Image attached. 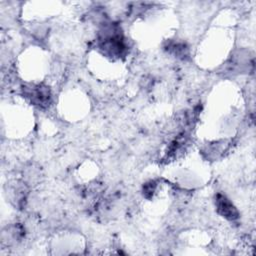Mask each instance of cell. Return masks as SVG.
<instances>
[{
	"label": "cell",
	"mask_w": 256,
	"mask_h": 256,
	"mask_svg": "<svg viewBox=\"0 0 256 256\" xmlns=\"http://www.w3.org/2000/svg\"><path fill=\"white\" fill-rule=\"evenodd\" d=\"M215 204L217 211L221 216L229 220H234L238 217V211L225 195L218 194L215 199Z\"/></svg>",
	"instance_id": "cell-1"
}]
</instances>
